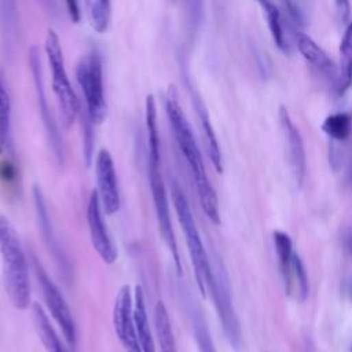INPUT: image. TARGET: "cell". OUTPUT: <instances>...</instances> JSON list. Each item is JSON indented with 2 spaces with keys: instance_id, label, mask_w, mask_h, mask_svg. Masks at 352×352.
<instances>
[{
  "instance_id": "cell-19",
  "label": "cell",
  "mask_w": 352,
  "mask_h": 352,
  "mask_svg": "<svg viewBox=\"0 0 352 352\" xmlns=\"http://www.w3.org/2000/svg\"><path fill=\"white\" fill-rule=\"evenodd\" d=\"M254 1L260 6L263 12L265 14L267 25H268V29H270V33H271V37H272L275 45L283 54H289L290 52V47H289V43H287L286 36H285V30H283V23H282V16H280L279 8L274 3V0H254Z\"/></svg>"
},
{
  "instance_id": "cell-11",
  "label": "cell",
  "mask_w": 352,
  "mask_h": 352,
  "mask_svg": "<svg viewBox=\"0 0 352 352\" xmlns=\"http://www.w3.org/2000/svg\"><path fill=\"white\" fill-rule=\"evenodd\" d=\"M113 326L126 352H142L133 316V300L128 285L122 286L116 297L113 307Z\"/></svg>"
},
{
  "instance_id": "cell-8",
  "label": "cell",
  "mask_w": 352,
  "mask_h": 352,
  "mask_svg": "<svg viewBox=\"0 0 352 352\" xmlns=\"http://www.w3.org/2000/svg\"><path fill=\"white\" fill-rule=\"evenodd\" d=\"M213 280L209 286V293L213 298V304L216 307L219 319L221 322L224 334L234 349H239L242 344V333L239 320L232 304L231 290L228 283V276L224 270L221 260L216 258V264L213 265Z\"/></svg>"
},
{
  "instance_id": "cell-26",
  "label": "cell",
  "mask_w": 352,
  "mask_h": 352,
  "mask_svg": "<svg viewBox=\"0 0 352 352\" xmlns=\"http://www.w3.org/2000/svg\"><path fill=\"white\" fill-rule=\"evenodd\" d=\"M272 241H274L275 252H276V256L279 260L280 274H282L283 282H286L290 275V263H292V257L294 254L293 242H292L290 236L282 231H274Z\"/></svg>"
},
{
  "instance_id": "cell-16",
  "label": "cell",
  "mask_w": 352,
  "mask_h": 352,
  "mask_svg": "<svg viewBox=\"0 0 352 352\" xmlns=\"http://www.w3.org/2000/svg\"><path fill=\"white\" fill-rule=\"evenodd\" d=\"M338 51V78L334 92L337 98H342L352 87V21H349L345 26Z\"/></svg>"
},
{
  "instance_id": "cell-4",
  "label": "cell",
  "mask_w": 352,
  "mask_h": 352,
  "mask_svg": "<svg viewBox=\"0 0 352 352\" xmlns=\"http://www.w3.org/2000/svg\"><path fill=\"white\" fill-rule=\"evenodd\" d=\"M170 195H172V201H173V206H175L179 223L184 232V239H186V245L194 267V275H195L198 290L204 297H206L209 286L213 280L212 263L209 260V256L199 236L192 212L190 209L188 199L175 177L170 179Z\"/></svg>"
},
{
  "instance_id": "cell-10",
  "label": "cell",
  "mask_w": 352,
  "mask_h": 352,
  "mask_svg": "<svg viewBox=\"0 0 352 352\" xmlns=\"http://www.w3.org/2000/svg\"><path fill=\"white\" fill-rule=\"evenodd\" d=\"M95 176H96V192L100 199L102 209L106 214H114L118 212L121 199L118 190L117 172L110 153L106 148L99 150L95 160Z\"/></svg>"
},
{
  "instance_id": "cell-20",
  "label": "cell",
  "mask_w": 352,
  "mask_h": 352,
  "mask_svg": "<svg viewBox=\"0 0 352 352\" xmlns=\"http://www.w3.org/2000/svg\"><path fill=\"white\" fill-rule=\"evenodd\" d=\"M154 327L161 352H177L176 342L170 326L166 307L162 301H157L154 307Z\"/></svg>"
},
{
  "instance_id": "cell-14",
  "label": "cell",
  "mask_w": 352,
  "mask_h": 352,
  "mask_svg": "<svg viewBox=\"0 0 352 352\" xmlns=\"http://www.w3.org/2000/svg\"><path fill=\"white\" fill-rule=\"evenodd\" d=\"M294 40L298 52L305 59V62L320 76L327 84L336 89L337 78H338V67L333 62V59L326 54V51L308 34L297 30L294 33Z\"/></svg>"
},
{
  "instance_id": "cell-31",
  "label": "cell",
  "mask_w": 352,
  "mask_h": 352,
  "mask_svg": "<svg viewBox=\"0 0 352 352\" xmlns=\"http://www.w3.org/2000/svg\"><path fill=\"white\" fill-rule=\"evenodd\" d=\"M290 19L296 23V25H302V14H301V10L297 4L296 0H282Z\"/></svg>"
},
{
  "instance_id": "cell-30",
  "label": "cell",
  "mask_w": 352,
  "mask_h": 352,
  "mask_svg": "<svg viewBox=\"0 0 352 352\" xmlns=\"http://www.w3.org/2000/svg\"><path fill=\"white\" fill-rule=\"evenodd\" d=\"M336 6V14L340 22L348 23L349 16H351V1L349 0H334Z\"/></svg>"
},
{
  "instance_id": "cell-18",
  "label": "cell",
  "mask_w": 352,
  "mask_h": 352,
  "mask_svg": "<svg viewBox=\"0 0 352 352\" xmlns=\"http://www.w3.org/2000/svg\"><path fill=\"white\" fill-rule=\"evenodd\" d=\"M32 316H33V324L37 331V336L47 352H69V349L60 341L47 314L44 312V309L38 302L32 304Z\"/></svg>"
},
{
  "instance_id": "cell-32",
  "label": "cell",
  "mask_w": 352,
  "mask_h": 352,
  "mask_svg": "<svg viewBox=\"0 0 352 352\" xmlns=\"http://www.w3.org/2000/svg\"><path fill=\"white\" fill-rule=\"evenodd\" d=\"M65 6H66V11L69 18L77 23L80 22L81 18V8H80V0H65Z\"/></svg>"
},
{
  "instance_id": "cell-13",
  "label": "cell",
  "mask_w": 352,
  "mask_h": 352,
  "mask_svg": "<svg viewBox=\"0 0 352 352\" xmlns=\"http://www.w3.org/2000/svg\"><path fill=\"white\" fill-rule=\"evenodd\" d=\"M279 122L282 128V133L286 142L287 147V155H289V165L294 177V182L301 186L305 177V170H307V158H305V148H304V142L301 138V133L296 124L293 122L287 109L280 104L279 106Z\"/></svg>"
},
{
  "instance_id": "cell-28",
  "label": "cell",
  "mask_w": 352,
  "mask_h": 352,
  "mask_svg": "<svg viewBox=\"0 0 352 352\" xmlns=\"http://www.w3.org/2000/svg\"><path fill=\"white\" fill-rule=\"evenodd\" d=\"M344 160H345V157H344V151L340 146V142L330 140V144H329V164H330L331 169L334 172H338L342 168Z\"/></svg>"
},
{
  "instance_id": "cell-23",
  "label": "cell",
  "mask_w": 352,
  "mask_h": 352,
  "mask_svg": "<svg viewBox=\"0 0 352 352\" xmlns=\"http://www.w3.org/2000/svg\"><path fill=\"white\" fill-rule=\"evenodd\" d=\"M285 289L287 290V293L296 292V296L302 301L307 298V296L309 293L307 271H305L304 264L297 253H294L292 257L290 275H289V279L285 282Z\"/></svg>"
},
{
  "instance_id": "cell-3",
  "label": "cell",
  "mask_w": 352,
  "mask_h": 352,
  "mask_svg": "<svg viewBox=\"0 0 352 352\" xmlns=\"http://www.w3.org/2000/svg\"><path fill=\"white\" fill-rule=\"evenodd\" d=\"M0 256L7 296L16 309L30 305V276L28 258L10 220L0 213Z\"/></svg>"
},
{
  "instance_id": "cell-33",
  "label": "cell",
  "mask_w": 352,
  "mask_h": 352,
  "mask_svg": "<svg viewBox=\"0 0 352 352\" xmlns=\"http://www.w3.org/2000/svg\"><path fill=\"white\" fill-rule=\"evenodd\" d=\"M342 243H344V248H345V250L348 252V254L352 257V227L348 228V230L344 232Z\"/></svg>"
},
{
  "instance_id": "cell-9",
  "label": "cell",
  "mask_w": 352,
  "mask_h": 352,
  "mask_svg": "<svg viewBox=\"0 0 352 352\" xmlns=\"http://www.w3.org/2000/svg\"><path fill=\"white\" fill-rule=\"evenodd\" d=\"M29 65H30V72L33 77V84H34V91H36V98H37V104H38V111L43 120V125L50 142V146L52 148V153L59 164H63L65 161V144L62 135L59 132L58 122L54 117V113L48 104L45 88H44V77H43V65H41V58L40 52L36 47H33L29 52Z\"/></svg>"
},
{
  "instance_id": "cell-1",
  "label": "cell",
  "mask_w": 352,
  "mask_h": 352,
  "mask_svg": "<svg viewBox=\"0 0 352 352\" xmlns=\"http://www.w3.org/2000/svg\"><path fill=\"white\" fill-rule=\"evenodd\" d=\"M164 109L168 117V122H169L173 139L179 150L182 151L190 168V172L194 177L201 208L212 223L220 224L219 199H217L216 191L209 182L199 147L197 144L191 126L179 104L177 95L173 88H169L166 95L164 96Z\"/></svg>"
},
{
  "instance_id": "cell-6",
  "label": "cell",
  "mask_w": 352,
  "mask_h": 352,
  "mask_svg": "<svg viewBox=\"0 0 352 352\" xmlns=\"http://www.w3.org/2000/svg\"><path fill=\"white\" fill-rule=\"evenodd\" d=\"M44 50H45V55L51 69V82H52L54 95L58 100L65 125L70 126L76 121L80 113V103L66 72L65 58H63V51H62L59 37L54 30L47 32Z\"/></svg>"
},
{
  "instance_id": "cell-29",
  "label": "cell",
  "mask_w": 352,
  "mask_h": 352,
  "mask_svg": "<svg viewBox=\"0 0 352 352\" xmlns=\"http://www.w3.org/2000/svg\"><path fill=\"white\" fill-rule=\"evenodd\" d=\"M94 125L88 117L85 116V121H84V155H85V161L89 165L91 164V158H92V147H94Z\"/></svg>"
},
{
  "instance_id": "cell-21",
  "label": "cell",
  "mask_w": 352,
  "mask_h": 352,
  "mask_svg": "<svg viewBox=\"0 0 352 352\" xmlns=\"http://www.w3.org/2000/svg\"><path fill=\"white\" fill-rule=\"evenodd\" d=\"M187 312H188L192 334H194V338H195L199 352H216L212 337L209 334V330H208V326L205 322V318H204L201 309L198 308V305L192 300L187 301Z\"/></svg>"
},
{
  "instance_id": "cell-15",
  "label": "cell",
  "mask_w": 352,
  "mask_h": 352,
  "mask_svg": "<svg viewBox=\"0 0 352 352\" xmlns=\"http://www.w3.org/2000/svg\"><path fill=\"white\" fill-rule=\"evenodd\" d=\"M184 77H186V85H187V89H188V94H190V98H191V103H192V107L195 110V114H197V118H198V122H199V126H201V132H202V136H204V140H205L208 155H209L210 162L214 166V169L219 173H221L223 172L221 150H220L214 129L212 126L209 113L205 107V103H204L199 92L192 85V81L188 78L187 74Z\"/></svg>"
},
{
  "instance_id": "cell-7",
  "label": "cell",
  "mask_w": 352,
  "mask_h": 352,
  "mask_svg": "<svg viewBox=\"0 0 352 352\" xmlns=\"http://www.w3.org/2000/svg\"><path fill=\"white\" fill-rule=\"evenodd\" d=\"M30 263H32V270L34 274V278L41 289L43 298L45 301V305L54 318V320L58 323V326L62 330V334L67 344L70 346L76 345L77 334H76V323L72 315V311L58 289V286L54 283V280L48 276L45 268L43 267L41 261L34 253H30Z\"/></svg>"
},
{
  "instance_id": "cell-24",
  "label": "cell",
  "mask_w": 352,
  "mask_h": 352,
  "mask_svg": "<svg viewBox=\"0 0 352 352\" xmlns=\"http://www.w3.org/2000/svg\"><path fill=\"white\" fill-rule=\"evenodd\" d=\"M87 16L96 33H104L111 21V0H85Z\"/></svg>"
},
{
  "instance_id": "cell-36",
  "label": "cell",
  "mask_w": 352,
  "mask_h": 352,
  "mask_svg": "<svg viewBox=\"0 0 352 352\" xmlns=\"http://www.w3.org/2000/svg\"><path fill=\"white\" fill-rule=\"evenodd\" d=\"M304 352H314V349H312V345L311 344H305V346H304Z\"/></svg>"
},
{
  "instance_id": "cell-22",
  "label": "cell",
  "mask_w": 352,
  "mask_h": 352,
  "mask_svg": "<svg viewBox=\"0 0 352 352\" xmlns=\"http://www.w3.org/2000/svg\"><path fill=\"white\" fill-rule=\"evenodd\" d=\"M322 131L330 138V140L345 142L352 135V114L349 111H337L324 118L322 122Z\"/></svg>"
},
{
  "instance_id": "cell-25",
  "label": "cell",
  "mask_w": 352,
  "mask_h": 352,
  "mask_svg": "<svg viewBox=\"0 0 352 352\" xmlns=\"http://www.w3.org/2000/svg\"><path fill=\"white\" fill-rule=\"evenodd\" d=\"M33 197H34L36 210H37V214H38V223H40V226H41V228L44 231L45 239L48 241V246L52 249V253L56 257V260L65 261V257H63V254L60 252V248L58 246L56 239L52 236L54 232H52V227H51V220H50L48 209H47L44 197H43V194H41V191H40V188L37 186H34V188H33Z\"/></svg>"
},
{
  "instance_id": "cell-34",
  "label": "cell",
  "mask_w": 352,
  "mask_h": 352,
  "mask_svg": "<svg viewBox=\"0 0 352 352\" xmlns=\"http://www.w3.org/2000/svg\"><path fill=\"white\" fill-rule=\"evenodd\" d=\"M342 292H344V294L352 301V276H348V278L344 279Z\"/></svg>"
},
{
  "instance_id": "cell-17",
  "label": "cell",
  "mask_w": 352,
  "mask_h": 352,
  "mask_svg": "<svg viewBox=\"0 0 352 352\" xmlns=\"http://www.w3.org/2000/svg\"><path fill=\"white\" fill-rule=\"evenodd\" d=\"M133 316L136 324L138 340L142 352H155V342L150 329L146 300L142 286L135 287V297H133Z\"/></svg>"
},
{
  "instance_id": "cell-2",
  "label": "cell",
  "mask_w": 352,
  "mask_h": 352,
  "mask_svg": "<svg viewBox=\"0 0 352 352\" xmlns=\"http://www.w3.org/2000/svg\"><path fill=\"white\" fill-rule=\"evenodd\" d=\"M146 126H147V146H148V183L157 216L160 234L170 252L177 274H182V263L179 249L172 227L168 194L161 173V142L157 126V106L153 96L146 98Z\"/></svg>"
},
{
  "instance_id": "cell-12",
  "label": "cell",
  "mask_w": 352,
  "mask_h": 352,
  "mask_svg": "<svg viewBox=\"0 0 352 352\" xmlns=\"http://www.w3.org/2000/svg\"><path fill=\"white\" fill-rule=\"evenodd\" d=\"M103 213L104 212L102 209L100 199L95 190L91 192L88 199V206H87V223L89 230V238L99 257L104 263L111 264L117 258V249L107 231L106 223L103 220Z\"/></svg>"
},
{
  "instance_id": "cell-35",
  "label": "cell",
  "mask_w": 352,
  "mask_h": 352,
  "mask_svg": "<svg viewBox=\"0 0 352 352\" xmlns=\"http://www.w3.org/2000/svg\"><path fill=\"white\" fill-rule=\"evenodd\" d=\"M346 182L352 186V154L346 162Z\"/></svg>"
},
{
  "instance_id": "cell-27",
  "label": "cell",
  "mask_w": 352,
  "mask_h": 352,
  "mask_svg": "<svg viewBox=\"0 0 352 352\" xmlns=\"http://www.w3.org/2000/svg\"><path fill=\"white\" fill-rule=\"evenodd\" d=\"M11 144V102L8 92L0 78V147L8 148Z\"/></svg>"
},
{
  "instance_id": "cell-5",
  "label": "cell",
  "mask_w": 352,
  "mask_h": 352,
  "mask_svg": "<svg viewBox=\"0 0 352 352\" xmlns=\"http://www.w3.org/2000/svg\"><path fill=\"white\" fill-rule=\"evenodd\" d=\"M76 77L82 94L85 116L95 125L103 122L106 118L107 104L102 58L96 50H91L80 58L76 67Z\"/></svg>"
}]
</instances>
